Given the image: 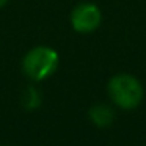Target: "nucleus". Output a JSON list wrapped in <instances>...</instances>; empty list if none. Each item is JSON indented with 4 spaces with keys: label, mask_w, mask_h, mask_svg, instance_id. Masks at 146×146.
I'll list each match as a JSON object with an SVG mask.
<instances>
[{
    "label": "nucleus",
    "mask_w": 146,
    "mask_h": 146,
    "mask_svg": "<svg viewBox=\"0 0 146 146\" xmlns=\"http://www.w3.org/2000/svg\"><path fill=\"white\" fill-rule=\"evenodd\" d=\"M7 2H8V0H0V8L5 7V5H7Z\"/></svg>",
    "instance_id": "6"
},
{
    "label": "nucleus",
    "mask_w": 146,
    "mask_h": 146,
    "mask_svg": "<svg viewBox=\"0 0 146 146\" xmlns=\"http://www.w3.org/2000/svg\"><path fill=\"white\" fill-rule=\"evenodd\" d=\"M108 96L110 99L124 110H132L138 107L143 99V86L138 79L130 74H118L108 82Z\"/></svg>",
    "instance_id": "1"
},
{
    "label": "nucleus",
    "mask_w": 146,
    "mask_h": 146,
    "mask_svg": "<svg viewBox=\"0 0 146 146\" xmlns=\"http://www.w3.org/2000/svg\"><path fill=\"white\" fill-rule=\"evenodd\" d=\"M22 104L27 110H35L41 105V94L38 93V90L30 86L24 91L22 94Z\"/></svg>",
    "instance_id": "5"
},
{
    "label": "nucleus",
    "mask_w": 146,
    "mask_h": 146,
    "mask_svg": "<svg viewBox=\"0 0 146 146\" xmlns=\"http://www.w3.org/2000/svg\"><path fill=\"white\" fill-rule=\"evenodd\" d=\"M88 116L91 119V123L98 127H107L113 123L115 113L108 105L104 104H94L88 111Z\"/></svg>",
    "instance_id": "4"
},
{
    "label": "nucleus",
    "mask_w": 146,
    "mask_h": 146,
    "mask_svg": "<svg viewBox=\"0 0 146 146\" xmlns=\"http://www.w3.org/2000/svg\"><path fill=\"white\" fill-rule=\"evenodd\" d=\"M58 54L55 49L47 46H38L27 52L22 60V71L27 77L33 80H44L57 71L58 68Z\"/></svg>",
    "instance_id": "2"
},
{
    "label": "nucleus",
    "mask_w": 146,
    "mask_h": 146,
    "mask_svg": "<svg viewBox=\"0 0 146 146\" xmlns=\"http://www.w3.org/2000/svg\"><path fill=\"white\" fill-rule=\"evenodd\" d=\"M102 19L101 10L93 3H80L71 13L72 29L79 33H91L99 27Z\"/></svg>",
    "instance_id": "3"
}]
</instances>
